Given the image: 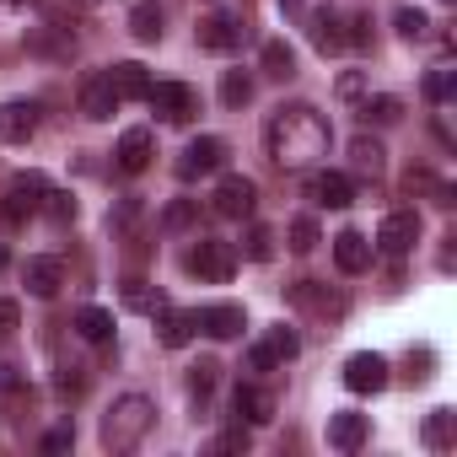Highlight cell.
I'll use <instances>...</instances> for the list:
<instances>
[{"instance_id": "obj_1", "label": "cell", "mask_w": 457, "mask_h": 457, "mask_svg": "<svg viewBox=\"0 0 457 457\" xmlns=\"http://www.w3.org/2000/svg\"><path fill=\"white\" fill-rule=\"evenodd\" d=\"M328 140L334 129L312 103H280L264 124V145L275 167H312L318 156H328Z\"/></svg>"}, {"instance_id": "obj_2", "label": "cell", "mask_w": 457, "mask_h": 457, "mask_svg": "<svg viewBox=\"0 0 457 457\" xmlns=\"http://www.w3.org/2000/svg\"><path fill=\"white\" fill-rule=\"evenodd\" d=\"M151 425H156V403H151L145 393H124V398H113V409L103 414V446H108V452H135Z\"/></svg>"}, {"instance_id": "obj_3", "label": "cell", "mask_w": 457, "mask_h": 457, "mask_svg": "<svg viewBox=\"0 0 457 457\" xmlns=\"http://www.w3.org/2000/svg\"><path fill=\"white\" fill-rule=\"evenodd\" d=\"M44 194H49V178H44V172H22V178H12L6 199H0V220H6V226H22L28 215L44 210Z\"/></svg>"}, {"instance_id": "obj_4", "label": "cell", "mask_w": 457, "mask_h": 457, "mask_svg": "<svg viewBox=\"0 0 457 457\" xmlns=\"http://www.w3.org/2000/svg\"><path fill=\"white\" fill-rule=\"evenodd\" d=\"M183 264H188V275H199V280H210V286H226V280H232V270H237V253H232V243L199 237Z\"/></svg>"}, {"instance_id": "obj_5", "label": "cell", "mask_w": 457, "mask_h": 457, "mask_svg": "<svg viewBox=\"0 0 457 457\" xmlns=\"http://www.w3.org/2000/svg\"><path fill=\"white\" fill-rule=\"evenodd\" d=\"M253 204H259V188H253V178H243V172H226V178L215 183V215H226V220H248V215H253Z\"/></svg>"}, {"instance_id": "obj_6", "label": "cell", "mask_w": 457, "mask_h": 457, "mask_svg": "<svg viewBox=\"0 0 457 457\" xmlns=\"http://www.w3.org/2000/svg\"><path fill=\"white\" fill-rule=\"evenodd\" d=\"M145 103H151L167 124H188V119H194V92H188L183 81H151Z\"/></svg>"}, {"instance_id": "obj_7", "label": "cell", "mask_w": 457, "mask_h": 457, "mask_svg": "<svg viewBox=\"0 0 457 457\" xmlns=\"http://www.w3.org/2000/svg\"><path fill=\"white\" fill-rule=\"evenodd\" d=\"M220 162H226V140L199 135V140L183 145V156H178V178H183V183H188V178H204V172H215Z\"/></svg>"}, {"instance_id": "obj_8", "label": "cell", "mask_w": 457, "mask_h": 457, "mask_svg": "<svg viewBox=\"0 0 457 457\" xmlns=\"http://www.w3.org/2000/svg\"><path fill=\"white\" fill-rule=\"evenodd\" d=\"M377 243H382V253H409L414 243H420V215L414 210H393L382 226H377Z\"/></svg>"}, {"instance_id": "obj_9", "label": "cell", "mask_w": 457, "mask_h": 457, "mask_svg": "<svg viewBox=\"0 0 457 457\" xmlns=\"http://www.w3.org/2000/svg\"><path fill=\"white\" fill-rule=\"evenodd\" d=\"M194 38H199V49H210V54H232V49L243 44V22L226 17V12H215V17H204V22L194 28Z\"/></svg>"}, {"instance_id": "obj_10", "label": "cell", "mask_w": 457, "mask_h": 457, "mask_svg": "<svg viewBox=\"0 0 457 457\" xmlns=\"http://www.w3.org/2000/svg\"><path fill=\"white\" fill-rule=\"evenodd\" d=\"M38 135V103L17 97V103H0V140H12V145H28Z\"/></svg>"}, {"instance_id": "obj_11", "label": "cell", "mask_w": 457, "mask_h": 457, "mask_svg": "<svg viewBox=\"0 0 457 457\" xmlns=\"http://www.w3.org/2000/svg\"><path fill=\"white\" fill-rule=\"evenodd\" d=\"M345 387H350V393H382V387H387V361L371 355V350L350 355V361H345Z\"/></svg>"}, {"instance_id": "obj_12", "label": "cell", "mask_w": 457, "mask_h": 457, "mask_svg": "<svg viewBox=\"0 0 457 457\" xmlns=\"http://www.w3.org/2000/svg\"><path fill=\"white\" fill-rule=\"evenodd\" d=\"M113 108H119V92H113L108 71H92V76L81 81V113L103 124V119H113Z\"/></svg>"}, {"instance_id": "obj_13", "label": "cell", "mask_w": 457, "mask_h": 457, "mask_svg": "<svg viewBox=\"0 0 457 457\" xmlns=\"http://www.w3.org/2000/svg\"><path fill=\"white\" fill-rule=\"evenodd\" d=\"M194 318H199V328H204L210 339H237V334L248 328L243 307H232V302H215V307H199Z\"/></svg>"}, {"instance_id": "obj_14", "label": "cell", "mask_w": 457, "mask_h": 457, "mask_svg": "<svg viewBox=\"0 0 457 457\" xmlns=\"http://www.w3.org/2000/svg\"><path fill=\"white\" fill-rule=\"evenodd\" d=\"M366 414H355V409H339V414H328V446L334 452H361V441H366Z\"/></svg>"}, {"instance_id": "obj_15", "label": "cell", "mask_w": 457, "mask_h": 457, "mask_svg": "<svg viewBox=\"0 0 457 457\" xmlns=\"http://www.w3.org/2000/svg\"><path fill=\"white\" fill-rule=\"evenodd\" d=\"M113 156H119V167H124V172H145V167H151V156H156V140H151V129H124Z\"/></svg>"}, {"instance_id": "obj_16", "label": "cell", "mask_w": 457, "mask_h": 457, "mask_svg": "<svg viewBox=\"0 0 457 457\" xmlns=\"http://www.w3.org/2000/svg\"><path fill=\"white\" fill-rule=\"evenodd\" d=\"M307 194H312L318 204H328V210H345V204H355V183H350L345 172H312Z\"/></svg>"}, {"instance_id": "obj_17", "label": "cell", "mask_w": 457, "mask_h": 457, "mask_svg": "<svg viewBox=\"0 0 457 457\" xmlns=\"http://www.w3.org/2000/svg\"><path fill=\"white\" fill-rule=\"evenodd\" d=\"M156 312H162V323H156V328H162V345H167V350H183V345L199 334V318H194L188 307H167V302H162Z\"/></svg>"}, {"instance_id": "obj_18", "label": "cell", "mask_w": 457, "mask_h": 457, "mask_svg": "<svg viewBox=\"0 0 457 457\" xmlns=\"http://www.w3.org/2000/svg\"><path fill=\"white\" fill-rule=\"evenodd\" d=\"M334 264H339L345 275H361V270L371 264V243H366L361 232H339V237H334Z\"/></svg>"}, {"instance_id": "obj_19", "label": "cell", "mask_w": 457, "mask_h": 457, "mask_svg": "<svg viewBox=\"0 0 457 457\" xmlns=\"http://www.w3.org/2000/svg\"><path fill=\"white\" fill-rule=\"evenodd\" d=\"M307 28H312V44H318L323 54H339V49L350 44V38H345V28H339V17H334L328 6H318V12L307 17Z\"/></svg>"}, {"instance_id": "obj_20", "label": "cell", "mask_w": 457, "mask_h": 457, "mask_svg": "<svg viewBox=\"0 0 457 457\" xmlns=\"http://www.w3.org/2000/svg\"><path fill=\"white\" fill-rule=\"evenodd\" d=\"M60 286H65V264H60V259H28V291H33V296L49 302Z\"/></svg>"}, {"instance_id": "obj_21", "label": "cell", "mask_w": 457, "mask_h": 457, "mask_svg": "<svg viewBox=\"0 0 457 457\" xmlns=\"http://www.w3.org/2000/svg\"><path fill=\"white\" fill-rule=\"evenodd\" d=\"M270 409H275V403H270L264 387H248V382H243V387L232 393V414H237V425H243V420H248V425H264Z\"/></svg>"}, {"instance_id": "obj_22", "label": "cell", "mask_w": 457, "mask_h": 457, "mask_svg": "<svg viewBox=\"0 0 457 457\" xmlns=\"http://www.w3.org/2000/svg\"><path fill=\"white\" fill-rule=\"evenodd\" d=\"M108 81H113V92H119V103H129V97H145V92H151V76H145V65H135V60L113 65V71H108Z\"/></svg>"}, {"instance_id": "obj_23", "label": "cell", "mask_w": 457, "mask_h": 457, "mask_svg": "<svg viewBox=\"0 0 457 457\" xmlns=\"http://www.w3.org/2000/svg\"><path fill=\"white\" fill-rule=\"evenodd\" d=\"M129 33L140 44H156L162 38V6H156V0H140V6L129 12Z\"/></svg>"}, {"instance_id": "obj_24", "label": "cell", "mask_w": 457, "mask_h": 457, "mask_svg": "<svg viewBox=\"0 0 457 457\" xmlns=\"http://www.w3.org/2000/svg\"><path fill=\"white\" fill-rule=\"evenodd\" d=\"M350 162H355V172H371V178H377V172L387 167V151H382L371 135H355V140H350Z\"/></svg>"}, {"instance_id": "obj_25", "label": "cell", "mask_w": 457, "mask_h": 457, "mask_svg": "<svg viewBox=\"0 0 457 457\" xmlns=\"http://www.w3.org/2000/svg\"><path fill=\"white\" fill-rule=\"evenodd\" d=\"M76 328H81V339L103 345V339H113V312H103V307H81V312H76Z\"/></svg>"}, {"instance_id": "obj_26", "label": "cell", "mask_w": 457, "mask_h": 457, "mask_svg": "<svg viewBox=\"0 0 457 457\" xmlns=\"http://www.w3.org/2000/svg\"><path fill=\"white\" fill-rule=\"evenodd\" d=\"M264 76H275V81L296 76V54H291L280 38H270V44H264Z\"/></svg>"}, {"instance_id": "obj_27", "label": "cell", "mask_w": 457, "mask_h": 457, "mask_svg": "<svg viewBox=\"0 0 457 457\" xmlns=\"http://www.w3.org/2000/svg\"><path fill=\"white\" fill-rule=\"evenodd\" d=\"M361 119H366V124H398V119H403V103H398V97H366V103H361Z\"/></svg>"}, {"instance_id": "obj_28", "label": "cell", "mask_w": 457, "mask_h": 457, "mask_svg": "<svg viewBox=\"0 0 457 457\" xmlns=\"http://www.w3.org/2000/svg\"><path fill=\"white\" fill-rule=\"evenodd\" d=\"M220 103H226V108H243V103H253V81H248L243 71H226V81H220Z\"/></svg>"}, {"instance_id": "obj_29", "label": "cell", "mask_w": 457, "mask_h": 457, "mask_svg": "<svg viewBox=\"0 0 457 457\" xmlns=\"http://www.w3.org/2000/svg\"><path fill=\"white\" fill-rule=\"evenodd\" d=\"M215 382H220V366H215V361L188 366V393H194V398H210V393H215Z\"/></svg>"}, {"instance_id": "obj_30", "label": "cell", "mask_w": 457, "mask_h": 457, "mask_svg": "<svg viewBox=\"0 0 457 457\" xmlns=\"http://www.w3.org/2000/svg\"><path fill=\"white\" fill-rule=\"evenodd\" d=\"M318 243H323V237H318V220H312V215H296V220H291V253H312Z\"/></svg>"}, {"instance_id": "obj_31", "label": "cell", "mask_w": 457, "mask_h": 457, "mask_svg": "<svg viewBox=\"0 0 457 457\" xmlns=\"http://www.w3.org/2000/svg\"><path fill=\"white\" fill-rule=\"evenodd\" d=\"M264 350L275 355V366L280 361H296V350H302V339L291 334V328H270V339H264Z\"/></svg>"}, {"instance_id": "obj_32", "label": "cell", "mask_w": 457, "mask_h": 457, "mask_svg": "<svg viewBox=\"0 0 457 457\" xmlns=\"http://www.w3.org/2000/svg\"><path fill=\"white\" fill-rule=\"evenodd\" d=\"M425 441H430L436 452H446V446H452V409H436V414L425 420Z\"/></svg>"}, {"instance_id": "obj_33", "label": "cell", "mask_w": 457, "mask_h": 457, "mask_svg": "<svg viewBox=\"0 0 457 457\" xmlns=\"http://www.w3.org/2000/svg\"><path fill=\"white\" fill-rule=\"evenodd\" d=\"M452 92H457V71H446V65H441V71H430V76H425V97H430V103H446Z\"/></svg>"}, {"instance_id": "obj_34", "label": "cell", "mask_w": 457, "mask_h": 457, "mask_svg": "<svg viewBox=\"0 0 457 457\" xmlns=\"http://www.w3.org/2000/svg\"><path fill=\"white\" fill-rule=\"evenodd\" d=\"M44 215L65 226V220H76V199H71V194H60V188H49V194H44Z\"/></svg>"}, {"instance_id": "obj_35", "label": "cell", "mask_w": 457, "mask_h": 457, "mask_svg": "<svg viewBox=\"0 0 457 457\" xmlns=\"http://www.w3.org/2000/svg\"><path fill=\"white\" fill-rule=\"evenodd\" d=\"M124 307L151 312V307H162V296H151V286H145V280H124Z\"/></svg>"}, {"instance_id": "obj_36", "label": "cell", "mask_w": 457, "mask_h": 457, "mask_svg": "<svg viewBox=\"0 0 457 457\" xmlns=\"http://www.w3.org/2000/svg\"><path fill=\"white\" fill-rule=\"evenodd\" d=\"M194 215H199V204H194V199H178V204H167V210H162V226H167V232H183Z\"/></svg>"}, {"instance_id": "obj_37", "label": "cell", "mask_w": 457, "mask_h": 457, "mask_svg": "<svg viewBox=\"0 0 457 457\" xmlns=\"http://www.w3.org/2000/svg\"><path fill=\"white\" fill-rule=\"evenodd\" d=\"M393 28H398L403 38H425V28H430V22H425V12H414V6H403V12L393 17Z\"/></svg>"}, {"instance_id": "obj_38", "label": "cell", "mask_w": 457, "mask_h": 457, "mask_svg": "<svg viewBox=\"0 0 457 457\" xmlns=\"http://www.w3.org/2000/svg\"><path fill=\"white\" fill-rule=\"evenodd\" d=\"M270 243H275V237H270V232H264V226H248V248H243V253H248V259H253V264H264V259H270V253H275V248H270Z\"/></svg>"}, {"instance_id": "obj_39", "label": "cell", "mask_w": 457, "mask_h": 457, "mask_svg": "<svg viewBox=\"0 0 457 457\" xmlns=\"http://www.w3.org/2000/svg\"><path fill=\"white\" fill-rule=\"evenodd\" d=\"M71 441H76V430H71V425H60V430H49V436H44V452H71Z\"/></svg>"}, {"instance_id": "obj_40", "label": "cell", "mask_w": 457, "mask_h": 457, "mask_svg": "<svg viewBox=\"0 0 457 457\" xmlns=\"http://www.w3.org/2000/svg\"><path fill=\"white\" fill-rule=\"evenodd\" d=\"M22 323V312H17V302H0V339H6L12 328Z\"/></svg>"}, {"instance_id": "obj_41", "label": "cell", "mask_w": 457, "mask_h": 457, "mask_svg": "<svg viewBox=\"0 0 457 457\" xmlns=\"http://www.w3.org/2000/svg\"><path fill=\"white\" fill-rule=\"evenodd\" d=\"M237 446H248V430H226V436L215 441V452H237Z\"/></svg>"}, {"instance_id": "obj_42", "label": "cell", "mask_w": 457, "mask_h": 457, "mask_svg": "<svg viewBox=\"0 0 457 457\" xmlns=\"http://www.w3.org/2000/svg\"><path fill=\"white\" fill-rule=\"evenodd\" d=\"M248 366H253V371H275V355H270L264 345H253V355H248Z\"/></svg>"}, {"instance_id": "obj_43", "label": "cell", "mask_w": 457, "mask_h": 457, "mask_svg": "<svg viewBox=\"0 0 457 457\" xmlns=\"http://www.w3.org/2000/svg\"><path fill=\"white\" fill-rule=\"evenodd\" d=\"M71 6H97V0H71Z\"/></svg>"}, {"instance_id": "obj_44", "label": "cell", "mask_w": 457, "mask_h": 457, "mask_svg": "<svg viewBox=\"0 0 457 457\" xmlns=\"http://www.w3.org/2000/svg\"><path fill=\"white\" fill-rule=\"evenodd\" d=\"M286 6H296V0H286Z\"/></svg>"}]
</instances>
